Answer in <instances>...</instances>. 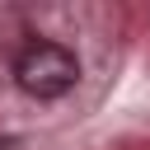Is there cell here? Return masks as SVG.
<instances>
[{"mask_svg":"<svg viewBox=\"0 0 150 150\" xmlns=\"http://www.w3.org/2000/svg\"><path fill=\"white\" fill-rule=\"evenodd\" d=\"M75 80H80V61L61 42L38 38V42H28L14 56V84L28 98H61V94L75 89Z\"/></svg>","mask_w":150,"mask_h":150,"instance_id":"cell-1","label":"cell"},{"mask_svg":"<svg viewBox=\"0 0 150 150\" xmlns=\"http://www.w3.org/2000/svg\"><path fill=\"white\" fill-rule=\"evenodd\" d=\"M0 150H9V141H0Z\"/></svg>","mask_w":150,"mask_h":150,"instance_id":"cell-2","label":"cell"}]
</instances>
